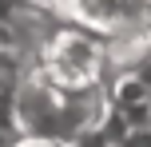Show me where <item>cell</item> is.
I'll list each match as a JSON object with an SVG mask.
<instances>
[{"label": "cell", "mask_w": 151, "mask_h": 147, "mask_svg": "<svg viewBox=\"0 0 151 147\" xmlns=\"http://www.w3.org/2000/svg\"><path fill=\"white\" fill-rule=\"evenodd\" d=\"M115 147H151V123H135L115 139Z\"/></svg>", "instance_id": "3957f363"}, {"label": "cell", "mask_w": 151, "mask_h": 147, "mask_svg": "<svg viewBox=\"0 0 151 147\" xmlns=\"http://www.w3.org/2000/svg\"><path fill=\"white\" fill-rule=\"evenodd\" d=\"M68 147H115V139L99 127V131H88L83 139H76V143H68Z\"/></svg>", "instance_id": "277c9868"}, {"label": "cell", "mask_w": 151, "mask_h": 147, "mask_svg": "<svg viewBox=\"0 0 151 147\" xmlns=\"http://www.w3.org/2000/svg\"><path fill=\"white\" fill-rule=\"evenodd\" d=\"M8 147H64V143H56V139H40V135H16Z\"/></svg>", "instance_id": "5b68a950"}, {"label": "cell", "mask_w": 151, "mask_h": 147, "mask_svg": "<svg viewBox=\"0 0 151 147\" xmlns=\"http://www.w3.org/2000/svg\"><path fill=\"white\" fill-rule=\"evenodd\" d=\"M32 68L60 87H96L111 80V40L76 20H56L32 52Z\"/></svg>", "instance_id": "7a4b0ae2"}, {"label": "cell", "mask_w": 151, "mask_h": 147, "mask_svg": "<svg viewBox=\"0 0 151 147\" xmlns=\"http://www.w3.org/2000/svg\"><path fill=\"white\" fill-rule=\"evenodd\" d=\"M8 111H12V127L16 135H40V139H56V143H76L88 131H99L111 115V95H107V84L96 87H60L28 68L20 72L12 87V100H8Z\"/></svg>", "instance_id": "6da1fadb"}]
</instances>
